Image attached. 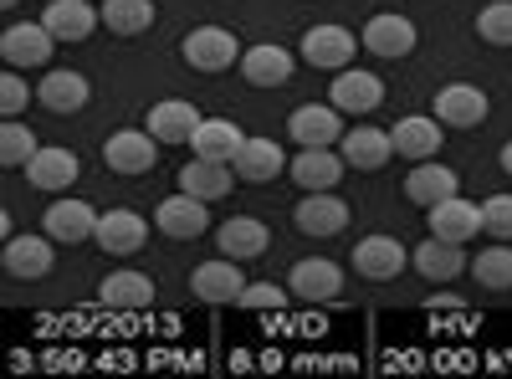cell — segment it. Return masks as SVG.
Here are the masks:
<instances>
[{
    "label": "cell",
    "instance_id": "14",
    "mask_svg": "<svg viewBox=\"0 0 512 379\" xmlns=\"http://www.w3.org/2000/svg\"><path fill=\"white\" fill-rule=\"evenodd\" d=\"M349 262H354L359 277H369V282H390V277H400V267L410 262V251H405L395 236H364V241L354 246Z\"/></svg>",
    "mask_w": 512,
    "mask_h": 379
},
{
    "label": "cell",
    "instance_id": "13",
    "mask_svg": "<svg viewBox=\"0 0 512 379\" xmlns=\"http://www.w3.org/2000/svg\"><path fill=\"white\" fill-rule=\"evenodd\" d=\"M231 170H236V180H246V185H267V180H277V175L287 170V154H282L277 139H241Z\"/></svg>",
    "mask_w": 512,
    "mask_h": 379
},
{
    "label": "cell",
    "instance_id": "22",
    "mask_svg": "<svg viewBox=\"0 0 512 379\" xmlns=\"http://www.w3.org/2000/svg\"><path fill=\"white\" fill-rule=\"evenodd\" d=\"M88 77H82V72H67V67H57V72H47V77H41V88H36V98H41V108H47V113H82V108H88Z\"/></svg>",
    "mask_w": 512,
    "mask_h": 379
},
{
    "label": "cell",
    "instance_id": "16",
    "mask_svg": "<svg viewBox=\"0 0 512 379\" xmlns=\"http://www.w3.org/2000/svg\"><path fill=\"white\" fill-rule=\"evenodd\" d=\"M241 287H246V277H241V262H236V257L205 262V267L190 272V292H195L200 303H236Z\"/></svg>",
    "mask_w": 512,
    "mask_h": 379
},
{
    "label": "cell",
    "instance_id": "35",
    "mask_svg": "<svg viewBox=\"0 0 512 379\" xmlns=\"http://www.w3.org/2000/svg\"><path fill=\"white\" fill-rule=\"evenodd\" d=\"M472 277H477L482 287H492V292L512 287V246H492V251H482V257L472 262Z\"/></svg>",
    "mask_w": 512,
    "mask_h": 379
},
{
    "label": "cell",
    "instance_id": "20",
    "mask_svg": "<svg viewBox=\"0 0 512 379\" xmlns=\"http://www.w3.org/2000/svg\"><path fill=\"white\" fill-rule=\"evenodd\" d=\"M405 195L415 200V205H441V200H451V195H461V175L456 170H446L441 159H420L415 170H410V180H405Z\"/></svg>",
    "mask_w": 512,
    "mask_h": 379
},
{
    "label": "cell",
    "instance_id": "28",
    "mask_svg": "<svg viewBox=\"0 0 512 379\" xmlns=\"http://www.w3.org/2000/svg\"><path fill=\"white\" fill-rule=\"evenodd\" d=\"M415 272L425 277V282H451V277H461L466 272V257H461V241H446V236H431L425 246H415Z\"/></svg>",
    "mask_w": 512,
    "mask_h": 379
},
{
    "label": "cell",
    "instance_id": "15",
    "mask_svg": "<svg viewBox=\"0 0 512 379\" xmlns=\"http://www.w3.org/2000/svg\"><path fill=\"white\" fill-rule=\"evenodd\" d=\"M441 129L446 123L436 118V113H410V118H400L395 129H390V139H395V154H405V159H436L441 154Z\"/></svg>",
    "mask_w": 512,
    "mask_h": 379
},
{
    "label": "cell",
    "instance_id": "23",
    "mask_svg": "<svg viewBox=\"0 0 512 379\" xmlns=\"http://www.w3.org/2000/svg\"><path fill=\"white\" fill-rule=\"evenodd\" d=\"M216 246H221V257L251 262V257H262V251L272 246V231H267L262 221H256V216H231V221H221Z\"/></svg>",
    "mask_w": 512,
    "mask_h": 379
},
{
    "label": "cell",
    "instance_id": "24",
    "mask_svg": "<svg viewBox=\"0 0 512 379\" xmlns=\"http://www.w3.org/2000/svg\"><path fill=\"white\" fill-rule=\"evenodd\" d=\"M344 154H333V149H303L292 164H287V175L303 185V190H333L338 180H344Z\"/></svg>",
    "mask_w": 512,
    "mask_h": 379
},
{
    "label": "cell",
    "instance_id": "37",
    "mask_svg": "<svg viewBox=\"0 0 512 379\" xmlns=\"http://www.w3.org/2000/svg\"><path fill=\"white\" fill-rule=\"evenodd\" d=\"M482 226L497 236V241H512V195H487L482 200Z\"/></svg>",
    "mask_w": 512,
    "mask_h": 379
},
{
    "label": "cell",
    "instance_id": "11",
    "mask_svg": "<svg viewBox=\"0 0 512 379\" xmlns=\"http://www.w3.org/2000/svg\"><path fill=\"white\" fill-rule=\"evenodd\" d=\"M436 118L446 123V129H477V123L487 118V93L472 88V82H446V88L436 93Z\"/></svg>",
    "mask_w": 512,
    "mask_h": 379
},
{
    "label": "cell",
    "instance_id": "2",
    "mask_svg": "<svg viewBox=\"0 0 512 379\" xmlns=\"http://www.w3.org/2000/svg\"><path fill=\"white\" fill-rule=\"evenodd\" d=\"M154 159H159V139L149 129H118L103 144V164L113 175H149Z\"/></svg>",
    "mask_w": 512,
    "mask_h": 379
},
{
    "label": "cell",
    "instance_id": "8",
    "mask_svg": "<svg viewBox=\"0 0 512 379\" xmlns=\"http://www.w3.org/2000/svg\"><path fill=\"white\" fill-rule=\"evenodd\" d=\"M93 241L108 251V257H134V251L149 241V221L139 216V210H103Z\"/></svg>",
    "mask_w": 512,
    "mask_h": 379
},
{
    "label": "cell",
    "instance_id": "12",
    "mask_svg": "<svg viewBox=\"0 0 512 379\" xmlns=\"http://www.w3.org/2000/svg\"><path fill=\"white\" fill-rule=\"evenodd\" d=\"M303 57L308 67H323V72H344L349 67V57H354V31H344V26H313L308 36H303Z\"/></svg>",
    "mask_w": 512,
    "mask_h": 379
},
{
    "label": "cell",
    "instance_id": "1",
    "mask_svg": "<svg viewBox=\"0 0 512 379\" xmlns=\"http://www.w3.org/2000/svg\"><path fill=\"white\" fill-rule=\"evenodd\" d=\"M52 47H57V36L47 31V21H16V26H6V36H0V57H6V67H16V72L47 67Z\"/></svg>",
    "mask_w": 512,
    "mask_h": 379
},
{
    "label": "cell",
    "instance_id": "39",
    "mask_svg": "<svg viewBox=\"0 0 512 379\" xmlns=\"http://www.w3.org/2000/svg\"><path fill=\"white\" fill-rule=\"evenodd\" d=\"M236 303H241V308H256V313H267V308H282V303H287V292H282L277 282H246Z\"/></svg>",
    "mask_w": 512,
    "mask_h": 379
},
{
    "label": "cell",
    "instance_id": "30",
    "mask_svg": "<svg viewBox=\"0 0 512 379\" xmlns=\"http://www.w3.org/2000/svg\"><path fill=\"white\" fill-rule=\"evenodd\" d=\"M26 180L36 185V190H67L72 180H77V154L72 149H36L31 154V164H26Z\"/></svg>",
    "mask_w": 512,
    "mask_h": 379
},
{
    "label": "cell",
    "instance_id": "27",
    "mask_svg": "<svg viewBox=\"0 0 512 379\" xmlns=\"http://www.w3.org/2000/svg\"><path fill=\"white\" fill-rule=\"evenodd\" d=\"M41 21H47V31L57 41H88L93 26L103 21V11H93L88 0H52V6L41 11Z\"/></svg>",
    "mask_w": 512,
    "mask_h": 379
},
{
    "label": "cell",
    "instance_id": "31",
    "mask_svg": "<svg viewBox=\"0 0 512 379\" xmlns=\"http://www.w3.org/2000/svg\"><path fill=\"white\" fill-rule=\"evenodd\" d=\"M241 129H236V123L231 118H200V129H195V154L200 159H221V164H231L236 159V149H241Z\"/></svg>",
    "mask_w": 512,
    "mask_h": 379
},
{
    "label": "cell",
    "instance_id": "18",
    "mask_svg": "<svg viewBox=\"0 0 512 379\" xmlns=\"http://www.w3.org/2000/svg\"><path fill=\"white\" fill-rule=\"evenodd\" d=\"M93 231H98V210L88 205V200H52V210H47V236L52 241H62V246H77V241H93Z\"/></svg>",
    "mask_w": 512,
    "mask_h": 379
},
{
    "label": "cell",
    "instance_id": "32",
    "mask_svg": "<svg viewBox=\"0 0 512 379\" xmlns=\"http://www.w3.org/2000/svg\"><path fill=\"white\" fill-rule=\"evenodd\" d=\"M98 298L103 303H113V308H144V303H154V282L144 277V272H108L103 282H98Z\"/></svg>",
    "mask_w": 512,
    "mask_h": 379
},
{
    "label": "cell",
    "instance_id": "25",
    "mask_svg": "<svg viewBox=\"0 0 512 379\" xmlns=\"http://www.w3.org/2000/svg\"><path fill=\"white\" fill-rule=\"evenodd\" d=\"M477 231H487V226H482V205L461 200V195H451V200L431 205V236H446V241H472Z\"/></svg>",
    "mask_w": 512,
    "mask_h": 379
},
{
    "label": "cell",
    "instance_id": "6",
    "mask_svg": "<svg viewBox=\"0 0 512 379\" xmlns=\"http://www.w3.org/2000/svg\"><path fill=\"white\" fill-rule=\"evenodd\" d=\"M287 134L303 149H333L338 139H344V113H338L333 103H308V108H297L287 118Z\"/></svg>",
    "mask_w": 512,
    "mask_h": 379
},
{
    "label": "cell",
    "instance_id": "19",
    "mask_svg": "<svg viewBox=\"0 0 512 379\" xmlns=\"http://www.w3.org/2000/svg\"><path fill=\"white\" fill-rule=\"evenodd\" d=\"M292 67H297V57L287 47H272V41L241 52V77L251 82V88H282V82L292 77Z\"/></svg>",
    "mask_w": 512,
    "mask_h": 379
},
{
    "label": "cell",
    "instance_id": "10",
    "mask_svg": "<svg viewBox=\"0 0 512 379\" xmlns=\"http://www.w3.org/2000/svg\"><path fill=\"white\" fill-rule=\"evenodd\" d=\"M328 98H333L338 113H374L384 103V82L374 72H364V67H344V72L333 77Z\"/></svg>",
    "mask_w": 512,
    "mask_h": 379
},
{
    "label": "cell",
    "instance_id": "5",
    "mask_svg": "<svg viewBox=\"0 0 512 379\" xmlns=\"http://www.w3.org/2000/svg\"><path fill=\"white\" fill-rule=\"evenodd\" d=\"M205 205H210V200H200V195L180 190V195L159 200L154 226H159L164 236H175V241H195V236H205V226H210V210H205Z\"/></svg>",
    "mask_w": 512,
    "mask_h": 379
},
{
    "label": "cell",
    "instance_id": "3",
    "mask_svg": "<svg viewBox=\"0 0 512 379\" xmlns=\"http://www.w3.org/2000/svg\"><path fill=\"white\" fill-rule=\"evenodd\" d=\"M180 52L195 72H226L231 62H241V47H236V36L221 31V26H195L185 41H180Z\"/></svg>",
    "mask_w": 512,
    "mask_h": 379
},
{
    "label": "cell",
    "instance_id": "38",
    "mask_svg": "<svg viewBox=\"0 0 512 379\" xmlns=\"http://www.w3.org/2000/svg\"><path fill=\"white\" fill-rule=\"evenodd\" d=\"M0 108H6V118H21L31 108V88L21 82L16 67H6V77H0Z\"/></svg>",
    "mask_w": 512,
    "mask_h": 379
},
{
    "label": "cell",
    "instance_id": "34",
    "mask_svg": "<svg viewBox=\"0 0 512 379\" xmlns=\"http://www.w3.org/2000/svg\"><path fill=\"white\" fill-rule=\"evenodd\" d=\"M36 149L41 144H36V134L26 129V123L21 118H6V129H0V164H6V170H26Z\"/></svg>",
    "mask_w": 512,
    "mask_h": 379
},
{
    "label": "cell",
    "instance_id": "26",
    "mask_svg": "<svg viewBox=\"0 0 512 379\" xmlns=\"http://www.w3.org/2000/svg\"><path fill=\"white\" fill-rule=\"evenodd\" d=\"M6 272L21 277V282H36L52 272V236H11L6 241Z\"/></svg>",
    "mask_w": 512,
    "mask_h": 379
},
{
    "label": "cell",
    "instance_id": "36",
    "mask_svg": "<svg viewBox=\"0 0 512 379\" xmlns=\"http://www.w3.org/2000/svg\"><path fill=\"white\" fill-rule=\"evenodd\" d=\"M477 36L492 41V47H512V0H492V6H482Z\"/></svg>",
    "mask_w": 512,
    "mask_h": 379
},
{
    "label": "cell",
    "instance_id": "33",
    "mask_svg": "<svg viewBox=\"0 0 512 379\" xmlns=\"http://www.w3.org/2000/svg\"><path fill=\"white\" fill-rule=\"evenodd\" d=\"M103 26L113 36H139L154 26V0H103Z\"/></svg>",
    "mask_w": 512,
    "mask_h": 379
},
{
    "label": "cell",
    "instance_id": "41",
    "mask_svg": "<svg viewBox=\"0 0 512 379\" xmlns=\"http://www.w3.org/2000/svg\"><path fill=\"white\" fill-rule=\"evenodd\" d=\"M0 6H6V11H11V6H16V0H0Z\"/></svg>",
    "mask_w": 512,
    "mask_h": 379
},
{
    "label": "cell",
    "instance_id": "4",
    "mask_svg": "<svg viewBox=\"0 0 512 379\" xmlns=\"http://www.w3.org/2000/svg\"><path fill=\"white\" fill-rule=\"evenodd\" d=\"M287 287H292L297 303H333L338 292H344V272L328 257H303V262H292Z\"/></svg>",
    "mask_w": 512,
    "mask_h": 379
},
{
    "label": "cell",
    "instance_id": "21",
    "mask_svg": "<svg viewBox=\"0 0 512 379\" xmlns=\"http://www.w3.org/2000/svg\"><path fill=\"white\" fill-rule=\"evenodd\" d=\"M144 129H149L159 144H190L195 129H200V113H195V103H185V98H164V103L149 108Z\"/></svg>",
    "mask_w": 512,
    "mask_h": 379
},
{
    "label": "cell",
    "instance_id": "7",
    "mask_svg": "<svg viewBox=\"0 0 512 379\" xmlns=\"http://www.w3.org/2000/svg\"><path fill=\"white\" fill-rule=\"evenodd\" d=\"M292 221H297V231H303V236H338V231L349 226V205L338 200L333 190H308L303 200H297Z\"/></svg>",
    "mask_w": 512,
    "mask_h": 379
},
{
    "label": "cell",
    "instance_id": "17",
    "mask_svg": "<svg viewBox=\"0 0 512 379\" xmlns=\"http://www.w3.org/2000/svg\"><path fill=\"white\" fill-rule=\"evenodd\" d=\"M338 154H344L349 170H379V164H390L395 139H390V129H374V123H359L354 134L338 139Z\"/></svg>",
    "mask_w": 512,
    "mask_h": 379
},
{
    "label": "cell",
    "instance_id": "9",
    "mask_svg": "<svg viewBox=\"0 0 512 379\" xmlns=\"http://www.w3.org/2000/svg\"><path fill=\"white\" fill-rule=\"evenodd\" d=\"M364 47L374 52V57H390V62H400V57H410L415 52V26L400 16V11H384V16H369V26H364Z\"/></svg>",
    "mask_w": 512,
    "mask_h": 379
},
{
    "label": "cell",
    "instance_id": "29",
    "mask_svg": "<svg viewBox=\"0 0 512 379\" xmlns=\"http://www.w3.org/2000/svg\"><path fill=\"white\" fill-rule=\"evenodd\" d=\"M231 185H236V170L231 164H221V159H190L185 170H180V190H190V195H200V200H221V195H231Z\"/></svg>",
    "mask_w": 512,
    "mask_h": 379
},
{
    "label": "cell",
    "instance_id": "40",
    "mask_svg": "<svg viewBox=\"0 0 512 379\" xmlns=\"http://www.w3.org/2000/svg\"><path fill=\"white\" fill-rule=\"evenodd\" d=\"M502 170H507V180H512V139H507V149H502Z\"/></svg>",
    "mask_w": 512,
    "mask_h": 379
}]
</instances>
